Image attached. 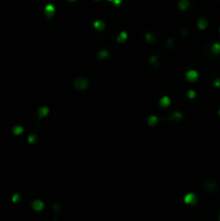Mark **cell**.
I'll list each match as a JSON object with an SVG mask.
<instances>
[{
  "label": "cell",
  "mask_w": 220,
  "mask_h": 221,
  "mask_svg": "<svg viewBox=\"0 0 220 221\" xmlns=\"http://www.w3.org/2000/svg\"><path fill=\"white\" fill-rule=\"evenodd\" d=\"M55 12H56V9H55V7L53 5H47L44 7V15L48 17V19H52L55 14Z\"/></svg>",
  "instance_id": "277c9868"
},
{
  "label": "cell",
  "mask_w": 220,
  "mask_h": 221,
  "mask_svg": "<svg viewBox=\"0 0 220 221\" xmlns=\"http://www.w3.org/2000/svg\"><path fill=\"white\" fill-rule=\"evenodd\" d=\"M219 221H220V215H219Z\"/></svg>",
  "instance_id": "ac0fdd59"
},
{
  "label": "cell",
  "mask_w": 220,
  "mask_h": 221,
  "mask_svg": "<svg viewBox=\"0 0 220 221\" xmlns=\"http://www.w3.org/2000/svg\"><path fill=\"white\" fill-rule=\"evenodd\" d=\"M160 122V119L158 118L157 115H154V114H151V115H149L148 118H147V124L150 126V127H154L156 125H157V123Z\"/></svg>",
  "instance_id": "52a82bcc"
},
{
  "label": "cell",
  "mask_w": 220,
  "mask_h": 221,
  "mask_svg": "<svg viewBox=\"0 0 220 221\" xmlns=\"http://www.w3.org/2000/svg\"><path fill=\"white\" fill-rule=\"evenodd\" d=\"M31 206L36 211H41L44 208V203L41 200H35L31 204Z\"/></svg>",
  "instance_id": "ba28073f"
},
{
  "label": "cell",
  "mask_w": 220,
  "mask_h": 221,
  "mask_svg": "<svg viewBox=\"0 0 220 221\" xmlns=\"http://www.w3.org/2000/svg\"><path fill=\"white\" fill-rule=\"evenodd\" d=\"M127 38H128V34H127V31H121L120 34L118 35L117 41L119 42V43H124V42L127 40Z\"/></svg>",
  "instance_id": "8fae6325"
},
{
  "label": "cell",
  "mask_w": 220,
  "mask_h": 221,
  "mask_svg": "<svg viewBox=\"0 0 220 221\" xmlns=\"http://www.w3.org/2000/svg\"><path fill=\"white\" fill-rule=\"evenodd\" d=\"M50 111H51V109H50V107H48V106H41L40 108H38V117H39V119L41 120V119H44V118H47L48 115L50 114Z\"/></svg>",
  "instance_id": "5b68a950"
},
{
  "label": "cell",
  "mask_w": 220,
  "mask_h": 221,
  "mask_svg": "<svg viewBox=\"0 0 220 221\" xmlns=\"http://www.w3.org/2000/svg\"><path fill=\"white\" fill-rule=\"evenodd\" d=\"M67 1H68V2H74L76 0H67Z\"/></svg>",
  "instance_id": "9a60e30c"
},
{
  "label": "cell",
  "mask_w": 220,
  "mask_h": 221,
  "mask_svg": "<svg viewBox=\"0 0 220 221\" xmlns=\"http://www.w3.org/2000/svg\"><path fill=\"white\" fill-rule=\"evenodd\" d=\"M211 52L214 53V54H219L220 53V42H215V43L211 45Z\"/></svg>",
  "instance_id": "4fadbf2b"
},
{
  "label": "cell",
  "mask_w": 220,
  "mask_h": 221,
  "mask_svg": "<svg viewBox=\"0 0 220 221\" xmlns=\"http://www.w3.org/2000/svg\"><path fill=\"white\" fill-rule=\"evenodd\" d=\"M219 33H220V26H219Z\"/></svg>",
  "instance_id": "e0dca14e"
},
{
  "label": "cell",
  "mask_w": 220,
  "mask_h": 221,
  "mask_svg": "<svg viewBox=\"0 0 220 221\" xmlns=\"http://www.w3.org/2000/svg\"><path fill=\"white\" fill-rule=\"evenodd\" d=\"M93 27L97 30V31H103V30L105 29V23H104V21H102V20H97L93 23Z\"/></svg>",
  "instance_id": "30bf717a"
},
{
  "label": "cell",
  "mask_w": 220,
  "mask_h": 221,
  "mask_svg": "<svg viewBox=\"0 0 220 221\" xmlns=\"http://www.w3.org/2000/svg\"><path fill=\"white\" fill-rule=\"evenodd\" d=\"M171 104V99L167 96V95H164V96H162L160 100H159V105H160V107L162 108H167V107H169Z\"/></svg>",
  "instance_id": "8992f818"
},
{
  "label": "cell",
  "mask_w": 220,
  "mask_h": 221,
  "mask_svg": "<svg viewBox=\"0 0 220 221\" xmlns=\"http://www.w3.org/2000/svg\"><path fill=\"white\" fill-rule=\"evenodd\" d=\"M108 1L111 2V3H113L114 5H120L122 3V0H108Z\"/></svg>",
  "instance_id": "5bb4252c"
},
{
  "label": "cell",
  "mask_w": 220,
  "mask_h": 221,
  "mask_svg": "<svg viewBox=\"0 0 220 221\" xmlns=\"http://www.w3.org/2000/svg\"><path fill=\"white\" fill-rule=\"evenodd\" d=\"M218 115H219V118H220V107H219V109H218Z\"/></svg>",
  "instance_id": "2e32d148"
},
{
  "label": "cell",
  "mask_w": 220,
  "mask_h": 221,
  "mask_svg": "<svg viewBox=\"0 0 220 221\" xmlns=\"http://www.w3.org/2000/svg\"><path fill=\"white\" fill-rule=\"evenodd\" d=\"M208 26V21L206 20L205 17H201L200 20L197 21V28L200 30H205Z\"/></svg>",
  "instance_id": "9c48e42d"
},
{
  "label": "cell",
  "mask_w": 220,
  "mask_h": 221,
  "mask_svg": "<svg viewBox=\"0 0 220 221\" xmlns=\"http://www.w3.org/2000/svg\"><path fill=\"white\" fill-rule=\"evenodd\" d=\"M74 88L80 91H84L88 88V81L84 77H80L74 80Z\"/></svg>",
  "instance_id": "6da1fadb"
},
{
  "label": "cell",
  "mask_w": 220,
  "mask_h": 221,
  "mask_svg": "<svg viewBox=\"0 0 220 221\" xmlns=\"http://www.w3.org/2000/svg\"><path fill=\"white\" fill-rule=\"evenodd\" d=\"M189 5H190V1L189 0H179V2H178V8L182 11L187 10L189 8Z\"/></svg>",
  "instance_id": "7c38bea8"
},
{
  "label": "cell",
  "mask_w": 220,
  "mask_h": 221,
  "mask_svg": "<svg viewBox=\"0 0 220 221\" xmlns=\"http://www.w3.org/2000/svg\"><path fill=\"white\" fill-rule=\"evenodd\" d=\"M183 202H185L186 205L193 206V205H195L197 203V197H196V195L193 192H188L185 195V197H183Z\"/></svg>",
  "instance_id": "3957f363"
},
{
  "label": "cell",
  "mask_w": 220,
  "mask_h": 221,
  "mask_svg": "<svg viewBox=\"0 0 220 221\" xmlns=\"http://www.w3.org/2000/svg\"><path fill=\"white\" fill-rule=\"evenodd\" d=\"M199 77H200L199 71L195 70V69H189L186 72V80L189 81V82H191V83L196 82L199 80Z\"/></svg>",
  "instance_id": "7a4b0ae2"
},
{
  "label": "cell",
  "mask_w": 220,
  "mask_h": 221,
  "mask_svg": "<svg viewBox=\"0 0 220 221\" xmlns=\"http://www.w3.org/2000/svg\"><path fill=\"white\" fill-rule=\"evenodd\" d=\"M96 1H99V0H96Z\"/></svg>",
  "instance_id": "d6986e66"
}]
</instances>
